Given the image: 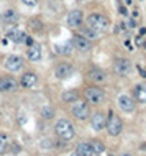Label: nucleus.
<instances>
[{"instance_id":"nucleus-6","label":"nucleus","mask_w":146,"mask_h":156,"mask_svg":"<svg viewBox=\"0 0 146 156\" xmlns=\"http://www.w3.org/2000/svg\"><path fill=\"white\" fill-rule=\"evenodd\" d=\"M5 67L10 71V73H17L23 67V58L17 54H10L8 58L5 59Z\"/></svg>"},{"instance_id":"nucleus-14","label":"nucleus","mask_w":146,"mask_h":156,"mask_svg":"<svg viewBox=\"0 0 146 156\" xmlns=\"http://www.w3.org/2000/svg\"><path fill=\"white\" fill-rule=\"evenodd\" d=\"M82 23V12L80 10H72L67 15V25L71 28H77Z\"/></svg>"},{"instance_id":"nucleus-20","label":"nucleus","mask_w":146,"mask_h":156,"mask_svg":"<svg viewBox=\"0 0 146 156\" xmlns=\"http://www.w3.org/2000/svg\"><path fill=\"white\" fill-rule=\"evenodd\" d=\"M72 48H74L72 41H66V43H63V45H58V46H56V51L61 53V54H71V53H72Z\"/></svg>"},{"instance_id":"nucleus-11","label":"nucleus","mask_w":146,"mask_h":156,"mask_svg":"<svg viewBox=\"0 0 146 156\" xmlns=\"http://www.w3.org/2000/svg\"><path fill=\"white\" fill-rule=\"evenodd\" d=\"M0 20H2L5 25H13V23H17L18 20H20V15H18V12L17 10H5L2 15H0Z\"/></svg>"},{"instance_id":"nucleus-30","label":"nucleus","mask_w":146,"mask_h":156,"mask_svg":"<svg viewBox=\"0 0 146 156\" xmlns=\"http://www.w3.org/2000/svg\"><path fill=\"white\" fill-rule=\"evenodd\" d=\"M123 156H131V154H123Z\"/></svg>"},{"instance_id":"nucleus-19","label":"nucleus","mask_w":146,"mask_h":156,"mask_svg":"<svg viewBox=\"0 0 146 156\" xmlns=\"http://www.w3.org/2000/svg\"><path fill=\"white\" fill-rule=\"evenodd\" d=\"M76 153H77L79 156H94V151H92L90 143H86V141L79 143L77 148H76Z\"/></svg>"},{"instance_id":"nucleus-24","label":"nucleus","mask_w":146,"mask_h":156,"mask_svg":"<svg viewBox=\"0 0 146 156\" xmlns=\"http://www.w3.org/2000/svg\"><path fill=\"white\" fill-rule=\"evenodd\" d=\"M41 117L43 118H46V120H49V118H53L54 117V109H53V107H43L41 109Z\"/></svg>"},{"instance_id":"nucleus-10","label":"nucleus","mask_w":146,"mask_h":156,"mask_svg":"<svg viewBox=\"0 0 146 156\" xmlns=\"http://www.w3.org/2000/svg\"><path fill=\"white\" fill-rule=\"evenodd\" d=\"M90 123H92V128L95 131H100L102 128H105V125H107V118H105V115L102 112H97V114L92 115Z\"/></svg>"},{"instance_id":"nucleus-9","label":"nucleus","mask_w":146,"mask_h":156,"mask_svg":"<svg viewBox=\"0 0 146 156\" xmlns=\"http://www.w3.org/2000/svg\"><path fill=\"white\" fill-rule=\"evenodd\" d=\"M72 73H74V69H72V66L67 64V63H61L54 71V74L58 79H69L72 76Z\"/></svg>"},{"instance_id":"nucleus-17","label":"nucleus","mask_w":146,"mask_h":156,"mask_svg":"<svg viewBox=\"0 0 146 156\" xmlns=\"http://www.w3.org/2000/svg\"><path fill=\"white\" fill-rule=\"evenodd\" d=\"M25 36L26 35L23 33L22 30H18V28H13V30H10L8 33H7V39L12 43H23L25 41Z\"/></svg>"},{"instance_id":"nucleus-7","label":"nucleus","mask_w":146,"mask_h":156,"mask_svg":"<svg viewBox=\"0 0 146 156\" xmlns=\"http://www.w3.org/2000/svg\"><path fill=\"white\" fill-rule=\"evenodd\" d=\"M113 69L118 76H128L131 71V64H130L128 59H117L115 64H113Z\"/></svg>"},{"instance_id":"nucleus-13","label":"nucleus","mask_w":146,"mask_h":156,"mask_svg":"<svg viewBox=\"0 0 146 156\" xmlns=\"http://www.w3.org/2000/svg\"><path fill=\"white\" fill-rule=\"evenodd\" d=\"M117 102H118V107L123 112H133L135 110V102H133V99L128 97V95H120Z\"/></svg>"},{"instance_id":"nucleus-1","label":"nucleus","mask_w":146,"mask_h":156,"mask_svg":"<svg viewBox=\"0 0 146 156\" xmlns=\"http://www.w3.org/2000/svg\"><path fill=\"white\" fill-rule=\"evenodd\" d=\"M86 23H87V28L89 30H92L94 33H102V31H105L108 28V18H105L104 15H100V13H92V15H89L87 20H86Z\"/></svg>"},{"instance_id":"nucleus-8","label":"nucleus","mask_w":146,"mask_h":156,"mask_svg":"<svg viewBox=\"0 0 146 156\" xmlns=\"http://www.w3.org/2000/svg\"><path fill=\"white\" fill-rule=\"evenodd\" d=\"M17 87H18V82H17V79L15 77H2L0 79V92H13V90H17Z\"/></svg>"},{"instance_id":"nucleus-27","label":"nucleus","mask_w":146,"mask_h":156,"mask_svg":"<svg viewBox=\"0 0 146 156\" xmlns=\"http://www.w3.org/2000/svg\"><path fill=\"white\" fill-rule=\"evenodd\" d=\"M31 26L35 28V30H41V22H38V20H31Z\"/></svg>"},{"instance_id":"nucleus-4","label":"nucleus","mask_w":146,"mask_h":156,"mask_svg":"<svg viewBox=\"0 0 146 156\" xmlns=\"http://www.w3.org/2000/svg\"><path fill=\"white\" fill-rule=\"evenodd\" d=\"M71 112H72V115L79 120H86V118H89V115H90L89 103L84 102V100H76L71 107Z\"/></svg>"},{"instance_id":"nucleus-16","label":"nucleus","mask_w":146,"mask_h":156,"mask_svg":"<svg viewBox=\"0 0 146 156\" xmlns=\"http://www.w3.org/2000/svg\"><path fill=\"white\" fill-rule=\"evenodd\" d=\"M26 54H28V59L30 61H39L41 59V46L38 45V43H33L31 46H28V51H26Z\"/></svg>"},{"instance_id":"nucleus-29","label":"nucleus","mask_w":146,"mask_h":156,"mask_svg":"<svg viewBox=\"0 0 146 156\" xmlns=\"http://www.w3.org/2000/svg\"><path fill=\"white\" fill-rule=\"evenodd\" d=\"M69 156H79V154H77V153H76V151H74V153H71Z\"/></svg>"},{"instance_id":"nucleus-12","label":"nucleus","mask_w":146,"mask_h":156,"mask_svg":"<svg viewBox=\"0 0 146 156\" xmlns=\"http://www.w3.org/2000/svg\"><path fill=\"white\" fill-rule=\"evenodd\" d=\"M72 45H74L76 49L82 51V53H86V51L90 49V41L86 39L84 36H80V35H76V36H74V39H72Z\"/></svg>"},{"instance_id":"nucleus-31","label":"nucleus","mask_w":146,"mask_h":156,"mask_svg":"<svg viewBox=\"0 0 146 156\" xmlns=\"http://www.w3.org/2000/svg\"><path fill=\"white\" fill-rule=\"evenodd\" d=\"M110 156H113V154H110Z\"/></svg>"},{"instance_id":"nucleus-3","label":"nucleus","mask_w":146,"mask_h":156,"mask_svg":"<svg viewBox=\"0 0 146 156\" xmlns=\"http://www.w3.org/2000/svg\"><path fill=\"white\" fill-rule=\"evenodd\" d=\"M107 131L108 135H112V137H118L121 133V128H123V123H121V120L118 115H115L113 112L108 114V118H107Z\"/></svg>"},{"instance_id":"nucleus-32","label":"nucleus","mask_w":146,"mask_h":156,"mask_svg":"<svg viewBox=\"0 0 146 156\" xmlns=\"http://www.w3.org/2000/svg\"><path fill=\"white\" fill-rule=\"evenodd\" d=\"M144 46H146V45H144Z\"/></svg>"},{"instance_id":"nucleus-18","label":"nucleus","mask_w":146,"mask_h":156,"mask_svg":"<svg viewBox=\"0 0 146 156\" xmlns=\"http://www.w3.org/2000/svg\"><path fill=\"white\" fill-rule=\"evenodd\" d=\"M133 95H135V100L140 103H146V84H138L133 89Z\"/></svg>"},{"instance_id":"nucleus-22","label":"nucleus","mask_w":146,"mask_h":156,"mask_svg":"<svg viewBox=\"0 0 146 156\" xmlns=\"http://www.w3.org/2000/svg\"><path fill=\"white\" fill-rule=\"evenodd\" d=\"M90 146H92V151H94V154H102L104 150H105V146L102 145V141H99V140H94V141L90 143Z\"/></svg>"},{"instance_id":"nucleus-15","label":"nucleus","mask_w":146,"mask_h":156,"mask_svg":"<svg viewBox=\"0 0 146 156\" xmlns=\"http://www.w3.org/2000/svg\"><path fill=\"white\" fill-rule=\"evenodd\" d=\"M36 82H38V77H36L35 73H26L22 76V81H20V84H22L25 89H31V87L36 86Z\"/></svg>"},{"instance_id":"nucleus-28","label":"nucleus","mask_w":146,"mask_h":156,"mask_svg":"<svg viewBox=\"0 0 146 156\" xmlns=\"http://www.w3.org/2000/svg\"><path fill=\"white\" fill-rule=\"evenodd\" d=\"M25 5H28V7H35L36 5V0H22Z\"/></svg>"},{"instance_id":"nucleus-21","label":"nucleus","mask_w":146,"mask_h":156,"mask_svg":"<svg viewBox=\"0 0 146 156\" xmlns=\"http://www.w3.org/2000/svg\"><path fill=\"white\" fill-rule=\"evenodd\" d=\"M63 100H64V102H72V103H74L76 100H79V99H77V92H76V90H67V92H64V94H63Z\"/></svg>"},{"instance_id":"nucleus-26","label":"nucleus","mask_w":146,"mask_h":156,"mask_svg":"<svg viewBox=\"0 0 146 156\" xmlns=\"http://www.w3.org/2000/svg\"><path fill=\"white\" fill-rule=\"evenodd\" d=\"M80 36H84L86 39H95V38H99V35L94 33L92 30H89V28H86V30H84V33L80 35Z\"/></svg>"},{"instance_id":"nucleus-2","label":"nucleus","mask_w":146,"mask_h":156,"mask_svg":"<svg viewBox=\"0 0 146 156\" xmlns=\"http://www.w3.org/2000/svg\"><path fill=\"white\" fill-rule=\"evenodd\" d=\"M54 130H56V135H58L61 140H64V141H69V140L74 138V125L66 118H61L59 122L56 123Z\"/></svg>"},{"instance_id":"nucleus-23","label":"nucleus","mask_w":146,"mask_h":156,"mask_svg":"<svg viewBox=\"0 0 146 156\" xmlns=\"http://www.w3.org/2000/svg\"><path fill=\"white\" fill-rule=\"evenodd\" d=\"M89 77H90V79H94V81H97V82H102V81H105V74L102 73V71H99V69L90 71Z\"/></svg>"},{"instance_id":"nucleus-5","label":"nucleus","mask_w":146,"mask_h":156,"mask_svg":"<svg viewBox=\"0 0 146 156\" xmlns=\"http://www.w3.org/2000/svg\"><path fill=\"white\" fill-rule=\"evenodd\" d=\"M86 99H87V102L99 105V103H102L105 100V94H104V90L100 89V87L90 86V87L86 89Z\"/></svg>"},{"instance_id":"nucleus-25","label":"nucleus","mask_w":146,"mask_h":156,"mask_svg":"<svg viewBox=\"0 0 146 156\" xmlns=\"http://www.w3.org/2000/svg\"><path fill=\"white\" fill-rule=\"evenodd\" d=\"M8 148V140H7L5 135H0V154H3Z\"/></svg>"}]
</instances>
